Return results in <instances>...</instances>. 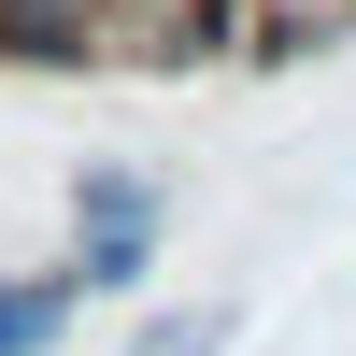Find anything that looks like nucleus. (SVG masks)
Here are the masks:
<instances>
[{
    "mask_svg": "<svg viewBox=\"0 0 356 356\" xmlns=\"http://www.w3.org/2000/svg\"><path fill=\"white\" fill-rule=\"evenodd\" d=\"M243 15V57H300V43H342L356 0H228Z\"/></svg>",
    "mask_w": 356,
    "mask_h": 356,
    "instance_id": "obj_3",
    "label": "nucleus"
},
{
    "mask_svg": "<svg viewBox=\"0 0 356 356\" xmlns=\"http://www.w3.org/2000/svg\"><path fill=\"white\" fill-rule=\"evenodd\" d=\"M143 271H157V186L100 157L72 186V285H86V300H129Z\"/></svg>",
    "mask_w": 356,
    "mask_h": 356,
    "instance_id": "obj_1",
    "label": "nucleus"
},
{
    "mask_svg": "<svg viewBox=\"0 0 356 356\" xmlns=\"http://www.w3.org/2000/svg\"><path fill=\"white\" fill-rule=\"evenodd\" d=\"M72 314H86V285H72V271H29V285H0V356H43Z\"/></svg>",
    "mask_w": 356,
    "mask_h": 356,
    "instance_id": "obj_4",
    "label": "nucleus"
},
{
    "mask_svg": "<svg viewBox=\"0 0 356 356\" xmlns=\"http://www.w3.org/2000/svg\"><path fill=\"white\" fill-rule=\"evenodd\" d=\"M0 57L86 72V57H114V0H0Z\"/></svg>",
    "mask_w": 356,
    "mask_h": 356,
    "instance_id": "obj_2",
    "label": "nucleus"
}]
</instances>
